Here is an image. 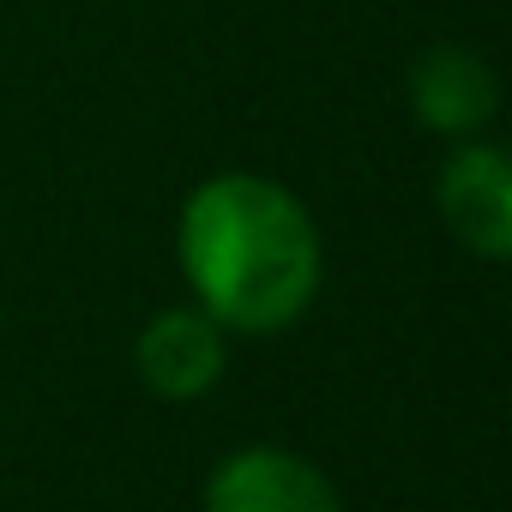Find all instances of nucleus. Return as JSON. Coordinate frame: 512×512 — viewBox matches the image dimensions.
Wrapping results in <instances>:
<instances>
[{
  "mask_svg": "<svg viewBox=\"0 0 512 512\" xmlns=\"http://www.w3.org/2000/svg\"><path fill=\"white\" fill-rule=\"evenodd\" d=\"M181 272L223 332H284L320 296V229L308 205L266 175H211L175 223Z\"/></svg>",
  "mask_w": 512,
  "mask_h": 512,
  "instance_id": "f257e3e1",
  "label": "nucleus"
},
{
  "mask_svg": "<svg viewBox=\"0 0 512 512\" xmlns=\"http://www.w3.org/2000/svg\"><path fill=\"white\" fill-rule=\"evenodd\" d=\"M205 512H344L332 476L284 446H241L205 482Z\"/></svg>",
  "mask_w": 512,
  "mask_h": 512,
  "instance_id": "f03ea898",
  "label": "nucleus"
},
{
  "mask_svg": "<svg viewBox=\"0 0 512 512\" xmlns=\"http://www.w3.org/2000/svg\"><path fill=\"white\" fill-rule=\"evenodd\" d=\"M229 362V344H223V326L193 302V308H163L145 320V332L133 338V368L145 380L151 398L163 404H193L217 386Z\"/></svg>",
  "mask_w": 512,
  "mask_h": 512,
  "instance_id": "7ed1b4c3",
  "label": "nucleus"
},
{
  "mask_svg": "<svg viewBox=\"0 0 512 512\" xmlns=\"http://www.w3.org/2000/svg\"><path fill=\"white\" fill-rule=\"evenodd\" d=\"M440 217L476 260L512 253V169L500 145H458L440 169Z\"/></svg>",
  "mask_w": 512,
  "mask_h": 512,
  "instance_id": "20e7f679",
  "label": "nucleus"
},
{
  "mask_svg": "<svg viewBox=\"0 0 512 512\" xmlns=\"http://www.w3.org/2000/svg\"><path fill=\"white\" fill-rule=\"evenodd\" d=\"M410 109H416L422 127L452 133V139H470L476 127L494 121V109H500V79H494V67H488L476 49H464V43H434V49H422L416 67H410Z\"/></svg>",
  "mask_w": 512,
  "mask_h": 512,
  "instance_id": "39448f33",
  "label": "nucleus"
}]
</instances>
